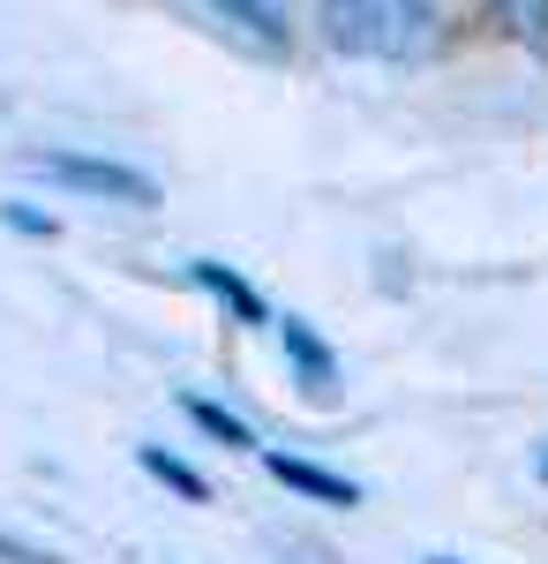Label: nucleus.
<instances>
[{
    "label": "nucleus",
    "instance_id": "f257e3e1",
    "mask_svg": "<svg viewBox=\"0 0 548 564\" xmlns=\"http://www.w3.org/2000/svg\"><path fill=\"white\" fill-rule=\"evenodd\" d=\"M316 39L338 61H421L436 39L428 0H316Z\"/></svg>",
    "mask_w": 548,
    "mask_h": 564
},
{
    "label": "nucleus",
    "instance_id": "f03ea898",
    "mask_svg": "<svg viewBox=\"0 0 548 564\" xmlns=\"http://www.w3.org/2000/svg\"><path fill=\"white\" fill-rule=\"evenodd\" d=\"M23 166L68 196H98V204H128V212H158V181L128 159H98V151H23Z\"/></svg>",
    "mask_w": 548,
    "mask_h": 564
},
{
    "label": "nucleus",
    "instance_id": "7ed1b4c3",
    "mask_svg": "<svg viewBox=\"0 0 548 564\" xmlns=\"http://www.w3.org/2000/svg\"><path fill=\"white\" fill-rule=\"evenodd\" d=\"M271 332H278V347H286V369L300 377V391H308L316 406H338V399H346V369H338L331 339H324L308 316H278Z\"/></svg>",
    "mask_w": 548,
    "mask_h": 564
},
{
    "label": "nucleus",
    "instance_id": "20e7f679",
    "mask_svg": "<svg viewBox=\"0 0 548 564\" xmlns=\"http://www.w3.org/2000/svg\"><path fill=\"white\" fill-rule=\"evenodd\" d=\"M263 467H271V481H278V489H294V497L324 505V512H353V505H361V481L338 475V467H324V459H300V452L263 444Z\"/></svg>",
    "mask_w": 548,
    "mask_h": 564
},
{
    "label": "nucleus",
    "instance_id": "39448f33",
    "mask_svg": "<svg viewBox=\"0 0 548 564\" xmlns=\"http://www.w3.org/2000/svg\"><path fill=\"white\" fill-rule=\"evenodd\" d=\"M188 279H196V286H204V294H211V302L226 308V316H233L241 332H271V324H278V316H271V302L255 294L249 279L233 271V263H218V257H196V263H188Z\"/></svg>",
    "mask_w": 548,
    "mask_h": 564
},
{
    "label": "nucleus",
    "instance_id": "423d86ee",
    "mask_svg": "<svg viewBox=\"0 0 548 564\" xmlns=\"http://www.w3.org/2000/svg\"><path fill=\"white\" fill-rule=\"evenodd\" d=\"M204 8H211L218 23L249 31L263 53H286V39H294V31H286V0H204Z\"/></svg>",
    "mask_w": 548,
    "mask_h": 564
},
{
    "label": "nucleus",
    "instance_id": "0eeeda50",
    "mask_svg": "<svg viewBox=\"0 0 548 564\" xmlns=\"http://www.w3.org/2000/svg\"><path fill=\"white\" fill-rule=\"evenodd\" d=\"M135 467L158 481V489H173L180 505H211V481L196 475V467H188L180 452H166V444H135Z\"/></svg>",
    "mask_w": 548,
    "mask_h": 564
},
{
    "label": "nucleus",
    "instance_id": "6e6552de",
    "mask_svg": "<svg viewBox=\"0 0 548 564\" xmlns=\"http://www.w3.org/2000/svg\"><path fill=\"white\" fill-rule=\"evenodd\" d=\"M180 414H188V422H196L204 436H218L226 452H263V436H255L249 422L233 414V406H218V399H204V391H180Z\"/></svg>",
    "mask_w": 548,
    "mask_h": 564
},
{
    "label": "nucleus",
    "instance_id": "1a4fd4ad",
    "mask_svg": "<svg viewBox=\"0 0 548 564\" xmlns=\"http://www.w3.org/2000/svg\"><path fill=\"white\" fill-rule=\"evenodd\" d=\"M0 226H15V234H31V241H53V234H61V218L31 212V204H0Z\"/></svg>",
    "mask_w": 548,
    "mask_h": 564
},
{
    "label": "nucleus",
    "instance_id": "9d476101",
    "mask_svg": "<svg viewBox=\"0 0 548 564\" xmlns=\"http://www.w3.org/2000/svg\"><path fill=\"white\" fill-rule=\"evenodd\" d=\"M0 564H61V557H45V550H31V542H15V534H0Z\"/></svg>",
    "mask_w": 548,
    "mask_h": 564
},
{
    "label": "nucleus",
    "instance_id": "9b49d317",
    "mask_svg": "<svg viewBox=\"0 0 548 564\" xmlns=\"http://www.w3.org/2000/svg\"><path fill=\"white\" fill-rule=\"evenodd\" d=\"M428 564H459V557H428Z\"/></svg>",
    "mask_w": 548,
    "mask_h": 564
},
{
    "label": "nucleus",
    "instance_id": "f8f14e48",
    "mask_svg": "<svg viewBox=\"0 0 548 564\" xmlns=\"http://www.w3.org/2000/svg\"><path fill=\"white\" fill-rule=\"evenodd\" d=\"M541 481H548V452H541Z\"/></svg>",
    "mask_w": 548,
    "mask_h": 564
}]
</instances>
